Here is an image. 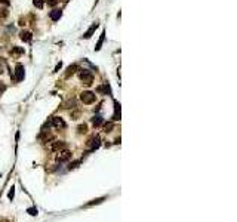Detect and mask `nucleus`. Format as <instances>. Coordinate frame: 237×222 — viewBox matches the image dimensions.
Masks as SVG:
<instances>
[{"label": "nucleus", "instance_id": "nucleus-1", "mask_svg": "<svg viewBox=\"0 0 237 222\" xmlns=\"http://www.w3.org/2000/svg\"><path fill=\"white\" fill-rule=\"evenodd\" d=\"M79 77L83 81V84H86V86H90L93 83V74L89 70H85V68L83 70H79Z\"/></svg>", "mask_w": 237, "mask_h": 222}, {"label": "nucleus", "instance_id": "nucleus-2", "mask_svg": "<svg viewBox=\"0 0 237 222\" xmlns=\"http://www.w3.org/2000/svg\"><path fill=\"white\" fill-rule=\"evenodd\" d=\"M80 99H82V102L83 104H93L95 102V99H97V95H95L93 92H83L82 95H80Z\"/></svg>", "mask_w": 237, "mask_h": 222}, {"label": "nucleus", "instance_id": "nucleus-3", "mask_svg": "<svg viewBox=\"0 0 237 222\" xmlns=\"http://www.w3.org/2000/svg\"><path fill=\"white\" fill-rule=\"evenodd\" d=\"M47 126H54V127H56V129H64V127H67L65 122H64L61 117H52V119H51V123H47Z\"/></svg>", "mask_w": 237, "mask_h": 222}, {"label": "nucleus", "instance_id": "nucleus-4", "mask_svg": "<svg viewBox=\"0 0 237 222\" xmlns=\"http://www.w3.org/2000/svg\"><path fill=\"white\" fill-rule=\"evenodd\" d=\"M71 159V152L65 148V150H61L59 152H58V155H56V160L59 162V163H62V162H67V160H70Z\"/></svg>", "mask_w": 237, "mask_h": 222}, {"label": "nucleus", "instance_id": "nucleus-5", "mask_svg": "<svg viewBox=\"0 0 237 222\" xmlns=\"http://www.w3.org/2000/svg\"><path fill=\"white\" fill-rule=\"evenodd\" d=\"M65 148H67V144L64 141H55L49 145L51 151H61V150H65Z\"/></svg>", "mask_w": 237, "mask_h": 222}, {"label": "nucleus", "instance_id": "nucleus-6", "mask_svg": "<svg viewBox=\"0 0 237 222\" xmlns=\"http://www.w3.org/2000/svg\"><path fill=\"white\" fill-rule=\"evenodd\" d=\"M25 70H24V65L22 64H16V68H15V79H16V81H21V80H24V73Z\"/></svg>", "mask_w": 237, "mask_h": 222}, {"label": "nucleus", "instance_id": "nucleus-7", "mask_svg": "<svg viewBox=\"0 0 237 222\" xmlns=\"http://www.w3.org/2000/svg\"><path fill=\"white\" fill-rule=\"evenodd\" d=\"M99 141H101V139H99V136H98V135H97V136H92V138H90V139L86 142V145H87V147H89L92 151H93V150H97V148L99 147Z\"/></svg>", "mask_w": 237, "mask_h": 222}, {"label": "nucleus", "instance_id": "nucleus-8", "mask_svg": "<svg viewBox=\"0 0 237 222\" xmlns=\"http://www.w3.org/2000/svg\"><path fill=\"white\" fill-rule=\"evenodd\" d=\"M113 120H120V104L117 101L114 102V116H113Z\"/></svg>", "mask_w": 237, "mask_h": 222}, {"label": "nucleus", "instance_id": "nucleus-9", "mask_svg": "<svg viewBox=\"0 0 237 222\" xmlns=\"http://www.w3.org/2000/svg\"><path fill=\"white\" fill-rule=\"evenodd\" d=\"M77 70H80L77 64H73V65H70V67H68V68H67V73H65V77H70L71 74H74V73H76Z\"/></svg>", "mask_w": 237, "mask_h": 222}, {"label": "nucleus", "instance_id": "nucleus-10", "mask_svg": "<svg viewBox=\"0 0 237 222\" xmlns=\"http://www.w3.org/2000/svg\"><path fill=\"white\" fill-rule=\"evenodd\" d=\"M61 15H62L61 9H54V11L49 13V16H51V19H52V21H58V19L61 18Z\"/></svg>", "mask_w": 237, "mask_h": 222}, {"label": "nucleus", "instance_id": "nucleus-11", "mask_svg": "<svg viewBox=\"0 0 237 222\" xmlns=\"http://www.w3.org/2000/svg\"><path fill=\"white\" fill-rule=\"evenodd\" d=\"M19 37H21L22 41H31V33L30 31H21Z\"/></svg>", "mask_w": 237, "mask_h": 222}, {"label": "nucleus", "instance_id": "nucleus-12", "mask_svg": "<svg viewBox=\"0 0 237 222\" xmlns=\"http://www.w3.org/2000/svg\"><path fill=\"white\" fill-rule=\"evenodd\" d=\"M104 123V119L101 117V116H95L93 119H92V124L95 126V127H98V126H101Z\"/></svg>", "mask_w": 237, "mask_h": 222}, {"label": "nucleus", "instance_id": "nucleus-13", "mask_svg": "<svg viewBox=\"0 0 237 222\" xmlns=\"http://www.w3.org/2000/svg\"><path fill=\"white\" fill-rule=\"evenodd\" d=\"M97 92H98V93H105V95H107V92L110 93V86H108L107 83H104L102 86H99V87L97 89Z\"/></svg>", "mask_w": 237, "mask_h": 222}, {"label": "nucleus", "instance_id": "nucleus-14", "mask_svg": "<svg viewBox=\"0 0 237 222\" xmlns=\"http://www.w3.org/2000/svg\"><path fill=\"white\" fill-rule=\"evenodd\" d=\"M97 27H98V24H97V22H95V24H93V25H92V27H90V28H89V30H87V31L85 33V36H83V37H85V39H89V37H90V36L93 34V31L97 30Z\"/></svg>", "mask_w": 237, "mask_h": 222}, {"label": "nucleus", "instance_id": "nucleus-15", "mask_svg": "<svg viewBox=\"0 0 237 222\" xmlns=\"http://www.w3.org/2000/svg\"><path fill=\"white\" fill-rule=\"evenodd\" d=\"M11 53H12V55H15V56H18V55L24 53V49H22V48H18V46H15V48H12Z\"/></svg>", "mask_w": 237, "mask_h": 222}, {"label": "nucleus", "instance_id": "nucleus-16", "mask_svg": "<svg viewBox=\"0 0 237 222\" xmlns=\"http://www.w3.org/2000/svg\"><path fill=\"white\" fill-rule=\"evenodd\" d=\"M33 3H34V6L37 9H42L44 6V0H33Z\"/></svg>", "mask_w": 237, "mask_h": 222}, {"label": "nucleus", "instance_id": "nucleus-17", "mask_svg": "<svg viewBox=\"0 0 237 222\" xmlns=\"http://www.w3.org/2000/svg\"><path fill=\"white\" fill-rule=\"evenodd\" d=\"M62 107H64V108H74V107H76V102H74V101H67Z\"/></svg>", "mask_w": 237, "mask_h": 222}, {"label": "nucleus", "instance_id": "nucleus-18", "mask_svg": "<svg viewBox=\"0 0 237 222\" xmlns=\"http://www.w3.org/2000/svg\"><path fill=\"white\" fill-rule=\"evenodd\" d=\"M86 130H87V126H86V124H80V126L77 127V132H79V133H86Z\"/></svg>", "mask_w": 237, "mask_h": 222}, {"label": "nucleus", "instance_id": "nucleus-19", "mask_svg": "<svg viewBox=\"0 0 237 222\" xmlns=\"http://www.w3.org/2000/svg\"><path fill=\"white\" fill-rule=\"evenodd\" d=\"M104 37H105V34L102 33V36H101V39H99L98 44H97V48H95V49H97V51H99V49H101V44H102V41H104Z\"/></svg>", "mask_w": 237, "mask_h": 222}, {"label": "nucleus", "instance_id": "nucleus-20", "mask_svg": "<svg viewBox=\"0 0 237 222\" xmlns=\"http://www.w3.org/2000/svg\"><path fill=\"white\" fill-rule=\"evenodd\" d=\"M104 132H111V129H113V123H107L105 126H104Z\"/></svg>", "mask_w": 237, "mask_h": 222}, {"label": "nucleus", "instance_id": "nucleus-21", "mask_svg": "<svg viewBox=\"0 0 237 222\" xmlns=\"http://www.w3.org/2000/svg\"><path fill=\"white\" fill-rule=\"evenodd\" d=\"M102 200H104V198H97V200H93V202H90V203H89L87 206H92V204H98V203H101V202H102Z\"/></svg>", "mask_w": 237, "mask_h": 222}, {"label": "nucleus", "instance_id": "nucleus-22", "mask_svg": "<svg viewBox=\"0 0 237 222\" xmlns=\"http://www.w3.org/2000/svg\"><path fill=\"white\" fill-rule=\"evenodd\" d=\"M46 2H47V5H49V6H56L58 0H46Z\"/></svg>", "mask_w": 237, "mask_h": 222}, {"label": "nucleus", "instance_id": "nucleus-23", "mask_svg": "<svg viewBox=\"0 0 237 222\" xmlns=\"http://www.w3.org/2000/svg\"><path fill=\"white\" fill-rule=\"evenodd\" d=\"M28 213L34 216V215H37V209H34V207H31V209H28Z\"/></svg>", "mask_w": 237, "mask_h": 222}, {"label": "nucleus", "instance_id": "nucleus-24", "mask_svg": "<svg viewBox=\"0 0 237 222\" xmlns=\"http://www.w3.org/2000/svg\"><path fill=\"white\" fill-rule=\"evenodd\" d=\"M6 91V84H3V83H0V93H3Z\"/></svg>", "mask_w": 237, "mask_h": 222}, {"label": "nucleus", "instance_id": "nucleus-25", "mask_svg": "<svg viewBox=\"0 0 237 222\" xmlns=\"http://www.w3.org/2000/svg\"><path fill=\"white\" fill-rule=\"evenodd\" d=\"M79 163H80V162H74V163H71V164H70V169H74V167H77V166H79Z\"/></svg>", "mask_w": 237, "mask_h": 222}, {"label": "nucleus", "instance_id": "nucleus-26", "mask_svg": "<svg viewBox=\"0 0 237 222\" xmlns=\"http://www.w3.org/2000/svg\"><path fill=\"white\" fill-rule=\"evenodd\" d=\"M13 195H15V191H13V188H12V190L9 191V198L12 200V198H13Z\"/></svg>", "mask_w": 237, "mask_h": 222}, {"label": "nucleus", "instance_id": "nucleus-27", "mask_svg": "<svg viewBox=\"0 0 237 222\" xmlns=\"http://www.w3.org/2000/svg\"><path fill=\"white\" fill-rule=\"evenodd\" d=\"M0 74H2V67H0Z\"/></svg>", "mask_w": 237, "mask_h": 222}, {"label": "nucleus", "instance_id": "nucleus-28", "mask_svg": "<svg viewBox=\"0 0 237 222\" xmlns=\"http://www.w3.org/2000/svg\"><path fill=\"white\" fill-rule=\"evenodd\" d=\"M5 222H8V221H5Z\"/></svg>", "mask_w": 237, "mask_h": 222}]
</instances>
